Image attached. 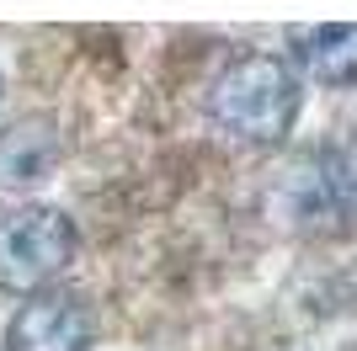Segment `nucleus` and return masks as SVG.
Listing matches in <instances>:
<instances>
[{"mask_svg": "<svg viewBox=\"0 0 357 351\" xmlns=\"http://www.w3.org/2000/svg\"><path fill=\"white\" fill-rule=\"evenodd\" d=\"M298 107H304V86L294 64L278 54H240L208 91L213 123L235 133L240 144H283L298 123Z\"/></svg>", "mask_w": 357, "mask_h": 351, "instance_id": "f257e3e1", "label": "nucleus"}, {"mask_svg": "<svg viewBox=\"0 0 357 351\" xmlns=\"http://www.w3.org/2000/svg\"><path fill=\"white\" fill-rule=\"evenodd\" d=\"M64 155V139L48 117H22L0 133V187H32L43 181Z\"/></svg>", "mask_w": 357, "mask_h": 351, "instance_id": "39448f33", "label": "nucleus"}, {"mask_svg": "<svg viewBox=\"0 0 357 351\" xmlns=\"http://www.w3.org/2000/svg\"><path fill=\"white\" fill-rule=\"evenodd\" d=\"M283 213L298 229L331 234L357 224V144H320L310 149L278 192Z\"/></svg>", "mask_w": 357, "mask_h": 351, "instance_id": "7ed1b4c3", "label": "nucleus"}, {"mask_svg": "<svg viewBox=\"0 0 357 351\" xmlns=\"http://www.w3.org/2000/svg\"><path fill=\"white\" fill-rule=\"evenodd\" d=\"M91 341H96V314L80 292L64 288L32 292L6 330V351H86Z\"/></svg>", "mask_w": 357, "mask_h": 351, "instance_id": "20e7f679", "label": "nucleus"}, {"mask_svg": "<svg viewBox=\"0 0 357 351\" xmlns=\"http://www.w3.org/2000/svg\"><path fill=\"white\" fill-rule=\"evenodd\" d=\"M75 261V224L64 208L27 203L0 219V288L6 292H43Z\"/></svg>", "mask_w": 357, "mask_h": 351, "instance_id": "f03ea898", "label": "nucleus"}, {"mask_svg": "<svg viewBox=\"0 0 357 351\" xmlns=\"http://www.w3.org/2000/svg\"><path fill=\"white\" fill-rule=\"evenodd\" d=\"M298 64L331 91L357 86V22H326L298 32Z\"/></svg>", "mask_w": 357, "mask_h": 351, "instance_id": "423d86ee", "label": "nucleus"}]
</instances>
